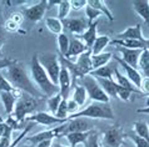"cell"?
Returning <instances> with one entry per match:
<instances>
[{"instance_id":"cell-1","label":"cell","mask_w":149,"mask_h":147,"mask_svg":"<svg viewBox=\"0 0 149 147\" xmlns=\"http://www.w3.org/2000/svg\"><path fill=\"white\" fill-rule=\"evenodd\" d=\"M6 79L9 80V82L18 90V91L25 92L28 95L38 100L44 99V95L39 91V89L35 86V84L33 82V80L29 77L26 70L24 69V65L20 64L19 61L14 64L13 66L6 69Z\"/></svg>"},{"instance_id":"cell-2","label":"cell","mask_w":149,"mask_h":147,"mask_svg":"<svg viewBox=\"0 0 149 147\" xmlns=\"http://www.w3.org/2000/svg\"><path fill=\"white\" fill-rule=\"evenodd\" d=\"M30 72H31V79L35 86L39 89V91L43 93L45 97H52L59 93V86L53 84L50 77L45 72L43 66L40 65L38 60V55H34L31 58L30 63Z\"/></svg>"},{"instance_id":"cell-3","label":"cell","mask_w":149,"mask_h":147,"mask_svg":"<svg viewBox=\"0 0 149 147\" xmlns=\"http://www.w3.org/2000/svg\"><path fill=\"white\" fill-rule=\"evenodd\" d=\"M78 117H84V118H97V120H114V112L109 102L103 104V102H95L89 105L84 110H79L78 112L73 113L68 117V120Z\"/></svg>"},{"instance_id":"cell-4","label":"cell","mask_w":149,"mask_h":147,"mask_svg":"<svg viewBox=\"0 0 149 147\" xmlns=\"http://www.w3.org/2000/svg\"><path fill=\"white\" fill-rule=\"evenodd\" d=\"M79 80H80V85L85 89L86 95H88L90 100L95 101V102H103V104L109 102V100H110L109 96L104 92V90L99 85L98 80L94 76H92L89 74V75L80 77Z\"/></svg>"},{"instance_id":"cell-5","label":"cell","mask_w":149,"mask_h":147,"mask_svg":"<svg viewBox=\"0 0 149 147\" xmlns=\"http://www.w3.org/2000/svg\"><path fill=\"white\" fill-rule=\"evenodd\" d=\"M38 101L39 100L35 99V97L28 95L25 92H22L20 96L18 97V100H16V105L13 112L14 117L19 122H24L25 118L29 115H31V112L38 107V104H39Z\"/></svg>"},{"instance_id":"cell-6","label":"cell","mask_w":149,"mask_h":147,"mask_svg":"<svg viewBox=\"0 0 149 147\" xmlns=\"http://www.w3.org/2000/svg\"><path fill=\"white\" fill-rule=\"evenodd\" d=\"M38 60L45 70V72L48 74V76L50 77L53 84H55V85L59 84V74H60V67H61L59 56L56 54H53V52H47V54L39 55Z\"/></svg>"},{"instance_id":"cell-7","label":"cell","mask_w":149,"mask_h":147,"mask_svg":"<svg viewBox=\"0 0 149 147\" xmlns=\"http://www.w3.org/2000/svg\"><path fill=\"white\" fill-rule=\"evenodd\" d=\"M124 138H125V132L123 127L119 125H114L103 133L100 145L103 147H122Z\"/></svg>"},{"instance_id":"cell-8","label":"cell","mask_w":149,"mask_h":147,"mask_svg":"<svg viewBox=\"0 0 149 147\" xmlns=\"http://www.w3.org/2000/svg\"><path fill=\"white\" fill-rule=\"evenodd\" d=\"M67 124V122H65ZM65 124H61L56 127L52 128V130H45V131H41L36 135H33V136L28 137V142H31V145H38L43 141H49V140H54L55 137H60L63 136V131L65 128Z\"/></svg>"},{"instance_id":"cell-9","label":"cell","mask_w":149,"mask_h":147,"mask_svg":"<svg viewBox=\"0 0 149 147\" xmlns=\"http://www.w3.org/2000/svg\"><path fill=\"white\" fill-rule=\"evenodd\" d=\"M48 10V1L47 0H41L38 4L31 6H28L23 10L24 18L28 19L31 23H38L44 18L45 11Z\"/></svg>"},{"instance_id":"cell-10","label":"cell","mask_w":149,"mask_h":147,"mask_svg":"<svg viewBox=\"0 0 149 147\" xmlns=\"http://www.w3.org/2000/svg\"><path fill=\"white\" fill-rule=\"evenodd\" d=\"M26 122H35V124H39V125H43V126H53V125H56V124H65L68 120H60L56 116L52 115V113H48L45 111H39V112H35V113H31L25 118Z\"/></svg>"},{"instance_id":"cell-11","label":"cell","mask_w":149,"mask_h":147,"mask_svg":"<svg viewBox=\"0 0 149 147\" xmlns=\"http://www.w3.org/2000/svg\"><path fill=\"white\" fill-rule=\"evenodd\" d=\"M59 93L64 100H69V92L70 89L73 86V79H72V74L68 70L64 65H61L60 67V74H59Z\"/></svg>"},{"instance_id":"cell-12","label":"cell","mask_w":149,"mask_h":147,"mask_svg":"<svg viewBox=\"0 0 149 147\" xmlns=\"http://www.w3.org/2000/svg\"><path fill=\"white\" fill-rule=\"evenodd\" d=\"M113 59L117 61V63L120 65V67L124 70V72H125V76H127V79L130 81L132 84L134 85V87L136 89H139L140 87V82H142V79H143V76H142V72H140L139 70H136V69H133V67H130L128 64H125L124 61L119 58L118 55H113Z\"/></svg>"},{"instance_id":"cell-13","label":"cell","mask_w":149,"mask_h":147,"mask_svg":"<svg viewBox=\"0 0 149 147\" xmlns=\"http://www.w3.org/2000/svg\"><path fill=\"white\" fill-rule=\"evenodd\" d=\"M90 128H92V126L89 125V122L84 117L72 118V120H68L67 124H65L63 136L70 132H86V131H90Z\"/></svg>"},{"instance_id":"cell-14","label":"cell","mask_w":149,"mask_h":147,"mask_svg":"<svg viewBox=\"0 0 149 147\" xmlns=\"http://www.w3.org/2000/svg\"><path fill=\"white\" fill-rule=\"evenodd\" d=\"M63 25H65V27L73 32L74 35L80 36L81 34H84V31L88 29L89 23L86 21L85 19H80V18H72V19H65L63 21Z\"/></svg>"},{"instance_id":"cell-15","label":"cell","mask_w":149,"mask_h":147,"mask_svg":"<svg viewBox=\"0 0 149 147\" xmlns=\"http://www.w3.org/2000/svg\"><path fill=\"white\" fill-rule=\"evenodd\" d=\"M86 51H89V50L81 40H79L78 38L72 39L70 40V44H69L68 52H67V55L64 56V59L72 61L74 58H78V56H80L81 54H84Z\"/></svg>"},{"instance_id":"cell-16","label":"cell","mask_w":149,"mask_h":147,"mask_svg":"<svg viewBox=\"0 0 149 147\" xmlns=\"http://www.w3.org/2000/svg\"><path fill=\"white\" fill-rule=\"evenodd\" d=\"M119 52L122 54V60L125 64H128L130 67L138 70V60L142 54V50H134V49H125L119 47Z\"/></svg>"},{"instance_id":"cell-17","label":"cell","mask_w":149,"mask_h":147,"mask_svg":"<svg viewBox=\"0 0 149 147\" xmlns=\"http://www.w3.org/2000/svg\"><path fill=\"white\" fill-rule=\"evenodd\" d=\"M98 24H99V20H95V21L90 23L89 26H88V29L84 31V34H81L79 36V40H81V41L85 44V46L88 47V50L92 49L95 39L98 38V30H97Z\"/></svg>"},{"instance_id":"cell-18","label":"cell","mask_w":149,"mask_h":147,"mask_svg":"<svg viewBox=\"0 0 149 147\" xmlns=\"http://www.w3.org/2000/svg\"><path fill=\"white\" fill-rule=\"evenodd\" d=\"M118 40H140V41H144L146 38L143 36V32H142V25L140 24H136L134 26H130L125 29L123 32L117 35Z\"/></svg>"},{"instance_id":"cell-19","label":"cell","mask_w":149,"mask_h":147,"mask_svg":"<svg viewBox=\"0 0 149 147\" xmlns=\"http://www.w3.org/2000/svg\"><path fill=\"white\" fill-rule=\"evenodd\" d=\"M133 10L144 20V23L149 26V1L148 0H135L132 1Z\"/></svg>"},{"instance_id":"cell-20","label":"cell","mask_w":149,"mask_h":147,"mask_svg":"<svg viewBox=\"0 0 149 147\" xmlns=\"http://www.w3.org/2000/svg\"><path fill=\"white\" fill-rule=\"evenodd\" d=\"M16 99H18V96H16L15 93L0 92V100H1V102L4 105V110H5V113L8 116L14 112V109L16 105Z\"/></svg>"},{"instance_id":"cell-21","label":"cell","mask_w":149,"mask_h":147,"mask_svg":"<svg viewBox=\"0 0 149 147\" xmlns=\"http://www.w3.org/2000/svg\"><path fill=\"white\" fill-rule=\"evenodd\" d=\"M92 131H86V132H70V133H67L65 137L69 142V146L70 147H78V146H83L84 142L88 140L89 135Z\"/></svg>"},{"instance_id":"cell-22","label":"cell","mask_w":149,"mask_h":147,"mask_svg":"<svg viewBox=\"0 0 149 147\" xmlns=\"http://www.w3.org/2000/svg\"><path fill=\"white\" fill-rule=\"evenodd\" d=\"M146 40H144V41H140V40H118V39H114V40H110V44L118 45L119 47L143 50V49H146Z\"/></svg>"},{"instance_id":"cell-23","label":"cell","mask_w":149,"mask_h":147,"mask_svg":"<svg viewBox=\"0 0 149 147\" xmlns=\"http://www.w3.org/2000/svg\"><path fill=\"white\" fill-rule=\"evenodd\" d=\"M113 59V54L111 52H102L98 55H92L90 56V61H92V71L97 70V69L105 66L109 64V61Z\"/></svg>"},{"instance_id":"cell-24","label":"cell","mask_w":149,"mask_h":147,"mask_svg":"<svg viewBox=\"0 0 149 147\" xmlns=\"http://www.w3.org/2000/svg\"><path fill=\"white\" fill-rule=\"evenodd\" d=\"M98 80L99 85L103 87L104 92L110 97H117V92H118V87L119 85L115 82L114 80H109V79H99V77H95Z\"/></svg>"},{"instance_id":"cell-25","label":"cell","mask_w":149,"mask_h":147,"mask_svg":"<svg viewBox=\"0 0 149 147\" xmlns=\"http://www.w3.org/2000/svg\"><path fill=\"white\" fill-rule=\"evenodd\" d=\"M88 5L92 6V8H94V9H97L102 15H105L110 23L114 21L113 13H111L110 9H109L108 6H107V3H105V1H103V0H89V1H88Z\"/></svg>"},{"instance_id":"cell-26","label":"cell","mask_w":149,"mask_h":147,"mask_svg":"<svg viewBox=\"0 0 149 147\" xmlns=\"http://www.w3.org/2000/svg\"><path fill=\"white\" fill-rule=\"evenodd\" d=\"M110 44V38L108 35H100L95 39V41L93 44L92 49H90V52L92 55H98V54H102L104 51V49L108 46Z\"/></svg>"},{"instance_id":"cell-27","label":"cell","mask_w":149,"mask_h":147,"mask_svg":"<svg viewBox=\"0 0 149 147\" xmlns=\"http://www.w3.org/2000/svg\"><path fill=\"white\" fill-rule=\"evenodd\" d=\"M86 99H88V95H86L85 89L80 84H75V85H74L73 96H72V100L74 101V102L79 106V107H81V106L85 104Z\"/></svg>"},{"instance_id":"cell-28","label":"cell","mask_w":149,"mask_h":147,"mask_svg":"<svg viewBox=\"0 0 149 147\" xmlns=\"http://www.w3.org/2000/svg\"><path fill=\"white\" fill-rule=\"evenodd\" d=\"M113 76H114V81L119 85V86H122L124 89L129 90L130 92H138V89L134 87V85L127 79V76L122 75L120 71H119L118 69H114V75Z\"/></svg>"},{"instance_id":"cell-29","label":"cell","mask_w":149,"mask_h":147,"mask_svg":"<svg viewBox=\"0 0 149 147\" xmlns=\"http://www.w3.org/2000/svg\"><path fill=\"white\" fill-rule=\"evenodd\" d=\"M114 69L113 66L110 65H105V66H102L97 69V70H93L90 72V75L94 76V77H99V79H109V80H113V75H114Z\"/></svg>"},{"instance_id":"cell-30","label":"cell","mask_w":149,"mask_h":147,"mask_svg":"<svg viewBox=\"0 0 149 147\" xmlns=\"http://www.w3.org/2000/svg\"><path fill=\"white\" fill-rule=\"evenodd\" d=\"M45 25H47L48 30L55 34L56 36L60 35L63 32V29H64V25H63V21L59 20L58 18H48L45 20Z\"/></svg>"},{"instance_id":"cell-31","label":"cell","mask_w":149,"mask_h":147,"mask_svg":"<svg viewBox=\"0 0 149 147\" xmlns=\"http://www.w3.org/2000/svg\"><path fill=\"white\" fill-rule=\"evenodd\" d=\"M138 70L142 71L146 77H149V51L146 49L142 50V54L138 60Z\"/></svg>"},{"instance_id":"cell-32","label":"cell","mask_w":149,"mask_h":147,"mask_svg":"<svg viewBox=\"0 0 149 147\" xmlns=\"http://www.w3.org/2000/svg\"><path fill=\"white\" fill-rule=\"evenodd\" d=\"M134 133L149 142V125L146 121H136L133 126Z\"/></svg>"},{"instance_id":"cell-33","label":"cell","mask_w":149,"mask_h":147,"mask_svg":"<svg viewBox=\"0 0 149 147\" xmlns=\"http://www.w3.org/2000/svg\"><path fill=\"white\" fill-rule=\"evenodd\" d=\"M0 92H11V93H15L18 97L22 93V91H18L1 72H0Z\"/></svg>"},{"instance_id":"cell-34","label":"cell","mask_w":149,"mask_h":147,"mask_svg":"<svg viewBox=\"0 0 149 147\" xmlns=\"http://www.w3.org/2000/svg\"><path fill=\"white\" fill-rule=\"evenodd\" d=\"M56 41H58V47H59V51H60V56L64 58L68 52L69 44H70V40L68 38V35L64 34V32H61L60 35L56 36Z\"/></svg>"},{"instance_id":"cell-35","label":"cell","mask_w":149,"mask_h":147,"mask_svg":"<svg viewBox=\"0 0 149 147\" xmlns=\"http://www.w3.org/2000/svg\"><path fill=\"white\" fill-rule=\"evenodd\" d=\"M70 9H72V8H70V1H68V0H61L60 4L58 5V19L64 21V20L68 18Z\"/></svg>"},{"instance_id":"cell-36","label":"cell","mask_w":149,"mask_h":147,"mask_svg":"<svg viewBox=\"0 0 149 147\" xmlns=\"http://www.w3.org/2000/svg\"><path fill=\"white\" fill-rule=\"evenodd\" d=\"M61 100H63V97L60 96V93H56V95L48 99V109H49V111L52 112V115L55 116L58 109H59V106H60Z\"/></svg>"},{"instance_id":"cell-37","label":"cell","mask_w":149,"mask_h":147,"mask_svg":"<svg viewBox=\"0 0 149 147\" xmlns=\"http://www.w3.org/2000/svg\"><path fill=\"white\" fill-rule=\"evenodd\" d=\"M55 116L58 118H60V120H68L69 111H68V101L67 100H64V99L61 100L60 106H59V109H58Z\"/></svg>"},{"instance_id":"cell-38","label":"cell","mask_w":149,"mask_h":147,"mask_svg":"<svg viewBox=\"0 0 149 147\" xmlns=\"http://www.w3.org/2000/svg\"><path fill=\"white\" fill-rule=\"evenodd\" d=\"M85 16H86V19H88V23L90 24V23L95 21V20H98L99 16H102V14L99 13L97 9H94V8L86 5L85 6Z\"/></svg>"},{"instance_id":"cell-39","label":"cell","mask_w":149,"mask_h":147,"mask_svg":"<svg viewBox=\"0 0 149 147\" xmlns=\"http://www.w3.org/2000/svg\"><path fill=\"white\" fill-rule=\"evenodd\" d=\"M84 147H100V142H99V135L95 132V131H92L88 137V140L84 142Z\"/></svg>"},{"instance_id":"cell-40","label":"cell","mask_w":149,"mask_h":147,"mask_svg":"<svg viewBox=\"0 0 149 147\" xmlns=\"http://www.w3.org/2000/svg\"><path fill=\"white\" fill-rule=\"evenodd\" d=\"M34 125L35 124H30V125H26V127L25 128H24L23 130V131H22V133H20L19 135V136L18 137H16L15 138V140L13 141V142H11V144H10V146H8V147H18V145H19V142H22L23 140H24V138H25L26 137V135H28V132L29 131H30V130L33 128V127H34Z\"/></svg>"},{"instance_id":"cell-41","label":"cell","mask_w":149,"mask_h":147,"mask_svg":"<svg viewBox=\"0 0 149 147\" xmlns=\"http://www.w3.org/2000/svg\"><path fill=\"white\" fill-rule=\"evenodd\" d=\"M125 137L128 138H130L132 141H133V144L135 145V147H149V142L146 141L144 138L142 137H139V136H136L135 133H125Z\"/></svg>"},{"instance_id":"cell-42","label":"cell","mask_w":149,"mask_h":147,"mask_svg":"<svg viewBox=\"0 0 149 147\" xmlns=\"http://www.w3.org/2000/svg\"><path fill=\"white\" fill-rule=\"evenodd\" d=\"M11 132H13V130L5 122H0V138H10L11 140Z\"/></svg>"},{"instance_id":"cell-43","label":"cell","mask_w":149,"mask_h":147,"mask_svg":"<svg viewBox=\"0 0 149 147\" xmlns=\"http://www.w3.org/2000/svg\"><path fill=\"white\" fill-rule=\"evenodd\" d=\"M132 93H133V92H130L129 90L119 86L118 87V92H117V97H118V99H120V100H123V101H129Z\"/></svg>"},{"instance_id":"cell-44","label":"cell","mask_w":149,"mask_h":147,"mask_svg":"<svg viewBox=\"0 0 149 147\" xmlns=\"http://www.w3.org/2000/svg\"><path fill=\"white\" fill-rule=\"evenodd\" d=\"M4 122H5V124L9 126L11 130H13V131H14V130H20V122L14 117V115H9Z\"/></svg>"},{"instance_id":"cell-45","label":"cell","mask_w":149,"mask_h":147,"mask_svg":"<svg viewBox=\"0 0 149 147\" xmlns=\"http://www.w3.org/2000/svg\"><path fill=\"white\" fill-rule=\"evenodd\" d=\"M4 27H5V30L8 32H16V31H19L20 25H18V24H16L15 21H13L11 19H8L5 21V25H4Z\"/></svg>"},{"instance_id":"cell-46","label":"cell","mask_w":149,"mask_h":147,"mask_svg":"<svg viewBox=\"0 0 149 147\" xmlns=\"http://www.w3.org/2000/svg\"><path fill=\"white\" fill-rule=\"evenodd\" d=\"M18 61L13 60V59H6V58H0V71L1 70H6L8 67L13 66L14 64H16Z\"/></svg>"},{"instance_id":"cell-47","label":"cell","mask_w":149,"mask_h":147,"mask_svg":"<svg viewBox=\"0 0 149 147\" xmlns=\"http://www.w3.org/2000/svg\"><path fill=\"white\" fill-rule=\"evenodd\" d=\"M86 5H88V1H86V0H72V1H70V8L74 10L84 9Z\"/></svg>"},{"instance_id":"cell-48","label":"cell","mask_w":149,"mask_h":147,"mask_svg":"<svg viewBox=\"0 0 149 147\" xmlns=\"http://www.w3.org/2000/svg\"><path fill=\"white\" fill-rule=\"evenodd\" d=\"M139 89L142 90L143 93H147V95H149V77H146V76L143 77Z\"/></svg>"},{"instance_id":"cell-49","label":"cell","mask_w":149,"mask_h":147,"mask_svg":"<svg viewBox=\"0 0 149 147\" xmlns=\"http://www.w3.org/2000/svg\"><path fill=\"white\" fill-rule=\"evenodd\" d=\"M10 19L13 20V21H15L18 25H22L24 21V15H23V13H14L10 16Z\"/></svg>"},{"instance_id":"cell-50","label":"cell","mask_w":149,"mask_h":147,"mask_svg":"<svg viewBox=\"0 0 149 147\" xmlns=\"http://www.w3.org/2000/svg\"><path fill=\"white\" fill-rule=\"evenodd\" d=\"M5 41V38H4V30L3 26H0V58H3V45Z\"/></svg>"},{"instance_id":"cell-51","label":"cell","mask_w":149,"mask_h":147,"mask_svg":"<svg viewBox=\"0 0 149 147\" xmlns=\"http://www.w3.org/2000/svg\"><path fill=\"white\" fill-rule=\"evenodd\" d=\"M136 112L139 113H147V115H149V96H148V100H147V106L143 109H138L136 110Z\"/></svg>"},{"instance_id":"cell-52","label":"cell","mask_w":149,"mask_h":147,"mask_svg":"<svg viewBox=\"0 0 149 147\" xmlns=\"http://www.w3.org/2000/svg\"><path fill=\"white\" fill-rule=\"evenodd\" d=\"M52 147H70V146H64V145H59V144H53ZM78 147H80V146H78ZM81 147H84V146H81Z\"/></svg>"},{"instance_id":"cell-53","label":"cell","mask_w":149,"mask_h":147,"mask_svg":"<svg viewBox=\"0 0 149 147\" xmlns=\"http://www.w3.org/2000/svg\"><path fill=\"white\" fill-rule=\"evenodd\" d=\"M146 47H147V50L149 51V39L146 40Z\"/></svg>"},{"instance_id":"cell-54","label":"cell","mask_w":149,"mask_h":147,"mask_svg":"<svg viewBox=\"0 0 149 147\" xmlns=\"http://www.w3.org/2000/svg\"><path fill=\"white\" fill-rule=\"evenodd\" d=\"M23 147H34V146H31V145H30V146H28V145H25V146H23Z\"/></svg>"},{"instance_id":"cell-55","label":"cell","mask_w":149,"mask_h":147,"mask_svg":"<svg viewBox=\"0 0 149 147\" xmlns=\"http://www.w3.org/2000/svg\"><path fill=\"white\" fill-rule=\"evenodd\" d=\"M1 121H3V120H1V118H0V122H1Z\"/></svg>"},{"instance_id":"cell-56","label":"cell","mask_w":149,"mask_h":147,"mask_svg":"<svg viewBox=\"0 0 149 147\" xmlns=\"http://www.w3.org/2000/svg\"><path fill=\"white\" fill-rule=\"evenodd\" d=\"M100 147H103V146H102V145H100Z\"/></svg>"}]
</instances>
